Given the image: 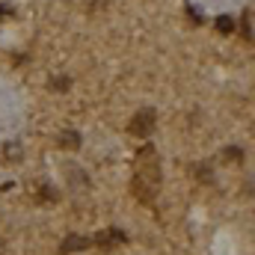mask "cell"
<instances>
[{"label":"cell","mask_w":255,"mask_h":255,"mask_svg":"<svg viewBox=\"0 0 255 255\" xmlns=\"http://www.w3.org/2000/svg\"><path fill=\"white\" fill-rule=\"evenodd\" d=\"M160 157H157V148L148 142L136 151V160H133V178H130V193L139 205H151L160 193Z\"/></svg>","instance_id":"6da1fadb"},{"label":"cell","mask_w":255,"mask_h":255,"mask_svg":"<svg viewBox=\"0 0 255 255\" xmlns=\"http://www.w3.org/2000/svg\"><path fill=\"white\" fill-rule=\"evenodd\" d=\"M154 125H157V110L154 107H139L128 122V133L130 136H148L154 130Z\"/></svg>","instance_id":"7a4b0ae2"},{"label":"cell","mask_w":255,"mask_h":255,"mask_svg":"<svg viewBox=\"0 0 255 255\" xmlns=\"http://www.w3.org/2000/svg\"><path fill=\"white\" fill-rule=\"evenodd\" d=\"M125 244H128V235L116 226H110V229H104V232H98L92 238V247H98V250H116V247H125Z\"/></svg>","instance_id":"3957f363"},{"label":"cell","mask_w":255,"mask_h":255,"mask_svg":"<svg viewBox=\"0 0 255 255\" xmlns=\"http://www.w3.org/2000/svg\"><path fill=\"white\" fill-rule=\"evenodd\" d=\"M92 247V238L86 235H68L63 244H60V255H71V253H83Z\"/></svg>","instance_id":"277c9868"},{"label":"cell","mask_w":255,"mask_h":255,"mask_svg":"<svg viewBox=\"0 0 255 255\" xmlns=\"http://www.w3.org/2000/svg\"><path fill=\"white\" fill-rule=\"evenodd\" d=\"M57 145H60V148H77V145H80V133H77V130H63V133L57 136Z\"/></svg>","instance_id":"5b68a950"},{"label":"cell","mask_w":255,"mask_h":255,"mask_svg":"<svg viewBox=\"0 0 255 255\" xmlns=\"http://www.w3.org/2000/svg\"><path fill=\"white\" fill-rule=\"evenodd\" d=\"M241 36L247 42H253V9H244V15H241Z\"/></svg>","instance_id":"8992f818"},{"label":"cell","mask_w":255,"mask_h":255,"mask_svg":"<svg viewBox=\"0 0 255 255\" xmlns=\"http://www.w3.org/2000/svg\"><path fill=\"white\" fill-rule=\"evenodd\" d=\"M48 89H51V92H68V89H71V77H68V74H57V77H51Z\"/></svg>","instance_id":"52a82bcc"},{"label":"cell","mask_w":255,"mask_h":255,"mask_svg":"<svg viewBox=\"0 0 255 255\" xmlns=\"http://www.w3.org/2000/svg\"><path fill=\"white\" fill-rule=\"evenodd\" d=\"M214 27H217V33L229 36V33H235V18H232V15H220V18L214 21Z\"/></svg>","instance_id":"ba28073f"},{"label":"cell","mask_w":255,"mask_h":255,"mask_svg":"<svg viewBox=\"0 0 255 255\" xmlns=\"http://www.w3.org/2000/svg\"><path fill=\"white\" fill-rule=\"evenodd\" d=\"M3 157H6V160H21V145H18V142L3 145Z\"/></svg>","instance_id":"9c48e42d"},{"label":"cell","mask_w":255,"mask_h":255,"mask_svg":"<svg viewBox=\"0 0 255 255\" xmlns=\"http://www.w3.org/2000/svg\"><path fill=\"white\" fill-rule=\"evenodd\" d=\"M39 196H42V202H57V190L51 184H42L39 187Z\"/></svg>","instance_id":"30bf717a"},{"label":"cell","mask_w":255,"mask_h":255,"mask_svg":"<svg viewBox=\"0 0 255 255\" xmlns=\"http://www.w3.org/2000/svg\"><path fill=\"white\" fill-rule=\"evenodd\" d=\"M226 157H229V160H241V157H244V151H241V148H235V145H229V148H226Z\"/></svg>","instance_id":"8fae6325"},{"label":"cell","mask_w":255,"mask_h":255,"mask_svg":"<svg viewBox=\"0 0 255 255\" xmlns=\"http://www.w3.org/2000/svg\"><path fill=\"white\" fill-rule=\"evenodd\" d=\"M12 15H15V9H12L9 3H0V21H3V18H12Z\"/></svg>","instance_id":"7c38bea8"}]
</instances>
